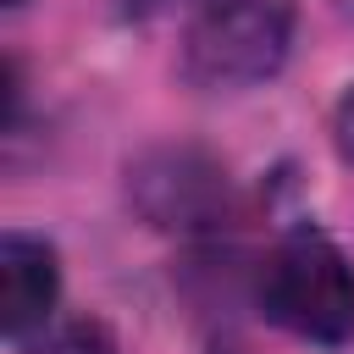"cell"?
<instances>
[{
  "instance_id": "1",
  "label": "cell",
  "mask_w": 354,
  "mask_h": 354,
  "mask_svg": "<svg viewBox=\"0 0 354 354\" xmlns=\"http://www.w3.org/2000/svg\"><path fill=\"white\" fill-rule=\"evenodd\" d=\"M254 304L271 326L337 348L354 337V266L321 227H293L260 260Z\"/></svg>"
},
{
  "instance_id": "2",
  "label": "cell",
  "mask_w": 354,
  "mask_h": 354,
  "mask_svg": "<svg viewBox=\"0 0 354 354\" xmlns=\"http://www.w3.org/2000/svg\"><path fill=\"white\" fill-rule=\"evenodd\" d=\"M299 0H194L183 72L199 88H254L282 72Z\"/></svg>"
},
{
  "instance_id": "3",
  "label": "cell",
  "mask_w": 354,
  "mask_h": 354,
  "mask_svg": "<svg viewBox=\"0 0 354 354\" xmlns=\"http://www.w3.org/2000/svg\"><path fill=\"white\" fill-rule=\"evenodd\" d=\"M127 194H133L138 216L166 232H210V227H221V216L232 205L227 166L194 144H166V149L138 155L127 166Z\"/></svg>"
},
{
  "instance_id": "4",
  "label": "cell",
  "mask_w": 354,
  "mask_h": 354,
  "mask_svg": "<svg viewBox=\"0 0 354 354\" xmlns=\"http://www.w3.org/2000/svg\"><path fill=\"white\" fill-rule=\"evenodd\" d=\"M55 299H61L55 249L33 232H6L0 238V332L17 337V343L44 332Z\"/></svg>"
},
{
  "instance_id": "5",
  "label": "cell",
  "mask_w": 354,
  "mask_h": 354,
  "mask_svg": "<svg viewBox=\"0 0 354 354\" xmlns=\"http://www.w3.org/2000/svg\"><path fill=\"white\" fill-rule=\"evenodd\" d=\"M22 354H116V337L105 321L77 315V321H61V326H44L39 337H28Z\"/></svg>"
},
{
  "instance_id": "6",
  "label": "cell",
  "mask_w": 354,
  "mask_h": 354,
  "mask_svg": "<svg viewBox=\"0 0 354 354\" xmlns=\"http://www.w3.org/2000/svg\"><path fill=\"white\" fill-rule=\"evenodd\" d=\"M332 138H337V155L354 166V83H348V94L337 100V116H332Z\"/></svg>"
},
{
  "instance_id": "7",
  "label": "cell",
  "mask_w": 354,
  "mask_h": 354,
  "mask_svg": "<svg viewBox=\"0 0 354 354\" xmlns=\"http://www.w3.org/2000/svg\"><path fill=\"white\" fill-rule=\"evenodd\" d=\"M116 6H122V17H155L166 0H116Z\"/></svg>"
},
{
  "instance_id": "8",
  "label": "cell",
  "mask_w": 354,
  "mask_h": 354,
  "mask_svg": "<svg viewBox=\"0 0 354 354\" xmlns=\"http://www.w3.org/2000/svg\"><path fill=\"white\" fill-rule=\"evenodd\" d=\"M6 6H22V0H6Z\"/></svg>"
}]
</instances>
